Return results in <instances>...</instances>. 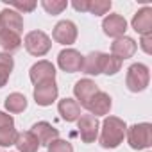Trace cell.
<instances>
[{"instance_id": "5b68a950", "label": "cell", "mask_w": 152, "mask_h": 152, "mask_svg": "<svg viewBox=\"0 0 152 152\" xmlns=\"http://www.w3.org/2000/svg\"><path fill=\"white\" fill-rule=\"evenodd\" d=\"M83 61H84V56H81V52H77L75 48H64L57 56L59 68L63 72H68V73L81 72L83 70Z\"/></svg>"}, {"instance_id": "9a60e30c", "label": "cell", "mask_w": 152, "mask_h": 152, "mask_svg": "<svg viewBox=\"0 0 152 152\" xmlns=\"http://www.w3.org/2000/svg\"><path fill=\"white\" fill-rule=\"evenodd\" d=\"M131 25H132V29H134L138 34H141V36L152 34V7H148V6L141 7V9L132 16Z\"/></svg>"}, {"instance_id": "7402d4cb", "label": "cell", "mask_w": 152, "mask_h": 152, "mask_svg": "<svg viewBox=\"0 0 152 152\" xmlns=\"http://www.w3.org/2000/svg\"><path fill=\"white\" fill-rule=\"evenodd\" d=\"M4 106L9 113H22L27 109V99L22 93H11V95H7Z\"/></svg>"}, {"instance_id": "f1b7e54d", "label": "cell", "mask_w": 152, "mask_h": 152, "mask_svg": "<svg viewBox=\"0 0 152 152\" xmlns=\"http://www.w3.org/2000/svg\"><path fill=\"white\" fill-rule=\"evenodd\" d=\"M140 47L145 54H152V34H145L140 39Z\"/></svg>"}, {"instance_id": "d4e9b609", "label": "cell", "mask_w": 152, "mask_h": 152, "mask_svg": "<svg viewBox=\"0 0 152 152\" xmlns=\"http://www.w3.org/2000/svg\"><path fill=\"white\" fill-rule=\"evenodd\" d=\"M122 59H118V57H115L113 54H106V61H104V68H102V73H106V75H115V73H118L120 72V68H122Z\"/></svg>"}, {"instance_id": "6da1fadb", "label": "cell", "mask_w": 152, "mask_h": 152, "mask_svg": "<svg viewBox=\"0 0 152 152\" xmlns=\"http://www.w3.org/2000/svg\"><path fill=\"white\" fill-rule=\"evenodd\" d=\"M127 132V125L118 116H106L102 122V132L99 138V143L102 148H116Z\"/></svg>"}, {"instance_id": "7a4b0ae2", "label": "cell", "mask_w": 152, "mask_h": 152, "mask_svg": "<svg viewBox=\"0 0 152 152\" xmlns=\"http://www.w3.org/2000/svg\"><path fill=\"white\" fill-rule=\"evenodd\" d=\"M150 83V72L148 66H145L143 63H134L127 68V75H125V86L129 91L132 93H140L143 90H147Z\"/></svg>"}, {"instance_id": "cb8c5ba5", "label": "cell", "mask_w": 152, "mask_h": 152, "mask_svg": "<svg viewBox=\"0 0 152 152\" xmlns=\"http://www.w3.org/2000/svg\"><path fill=\"white\" fill-rule=\"evenodd\" d=\"M41 7L48 15H61L68 7V2L66 0H41Z\"/></svg>"}, {"instance_id": "4fadbf2b", "label": "cell", "mask_w": 152, "mask_h": 152, "mask_svg": "<svg viewBox=\"0 0 152 152\" xmlns=\"http://www.w3.org/2000/svg\"><path fill=\"white\" fill-rule=\"evenodd\" d=\"M111 106H113L111 97H109L106 91H97V93L91 97V100L88 102L86 109L90 111V115H93V116L97 118V116L107 115V113L111 111Z\"/></svg>"}, {"instance_id": "7c38bea8", "label": "cell", "mask_w": 152, "mask_h": 152, "mask_svg": "<svg viewBox=\"0 0 152 152\" xmlns=\"http://www.w3.org/2000/svg\"><path fill=\"white\" fill-rule=\"evenodd\" d=\"M97 91H100V90H99V86L91 79H81V81L75 83V86H73V95H75V99H77V104L83 106V107L88 106V102L91 100V97Z\"/></svg>"}, {"instance_id": "3957f363", "label": "cell", "mask_w": 152, "mask_h": 152, "mask_svg": "<svg viewBox=\"0 0 152 152\" xmlns=\"http://www.w3.org/2000/svg\"><path fill=\"white\" fill-rule=\"evenodd\" d=\"M125 134H127V143L134 150H143L152 145V125L147 122L127 127Z\"/></svg>"}, {"instance_id": "52a82bcc", "label": "cell", "mask_w": 152, "mask_h": 152, "mask_svg": "<svg viewBox=\"0 0 152 152\" xmlns=\"http://www.w3.org/2000/svg\"><path fill=\"white\" fill-rule=\"evenodd\" d=\"M57 93L59 90H57L56 81H45L34 86V100L38 106H43V107L52 106V102L57 100Z\"/></svg>"}, {"instance_id": "ba28073f", "label": "cell", "mask_w": 152, "mask_h": 152, "mask_svg": "<svg viewBox=\"0 0 152 152\" xmlns=\"http://www.w3.org/2000/svg\"><path fill=\"white\" fill-rule=\"evenodd\" d=\"M29 77H31L34 86L41 84L45 81H56V66L50 61H38L31 66Z\"/></svg>"}, {"instance_id": "5bb4252c", "label": "cell", "mask_w": 152, "mask_h": 152, "mask_svg": "<svg viewBox=\"0 0 152 152\" xmlns=\"http://www.w3.org/2000/svg\"><path fill=\"white\" fill-rule=\"evenodd\" d=\"M136 48H138L136 41H134L132 38H129V36L116 38V39L111 43V54H113L115 57L122 59V61H124V59L132 57V56H134V52H136Z\"/></svg>"}, {"instance_id": "83f0119b", "label": "cell", "mask_w": 152, "mask_h": 152, "mask_svg": "<svg viewBox=\"0 0 152 152\" xmlns=\"http://www.w3.org/2000/svg\"><path fill=\"white\" fill-rule=\"evenodd\" d=\"M36 6H38V4L34 2V0H31V2H11V4H9V7L15 9V11H18L20 15H22V13H31V11H34Z\"/></svg>"}, {"instance_id": "603a6c76", "label": "cell", "mask_w": 152, "mask_h": 152, "mask_svg": "<svg viewBox=\"0 0 152 152\" xmlns=\"http://www.w3.org/2000/svg\"><path fill=\"white\" fill-rule=\"evenodd\" d=\"M109 9H111V0H90L88 2V13L93 16L107 15Z\"/></svg>"}, {"instance_id": "4316f807", "label": "cell", "mask_w": 152, "mask_h": 152, "mask_svg": "<svg viewBox=\"0 0 152 152\" xmlns=\"http://www.w3.org/2000/svg\"><path fill=\"white\" fill-rule=\"evenodd\" d=\"M47 150L48 152H73V147L66 141V140H54L47 145Z\"/></svg>"}, {"instance_id": "8fae6325", "label": "cell", "mask_w": 152, "mask_h": 152, "mask_svg": "<svg viewBox=\"0 0 152 152\" xmlns=\"http://www.w3.org/2000/svg\"><path fill=\"white\" fill-rule=\"evenodd\" d=\"M102 29H104V34L109 36V38H122L125 36V31H127V22L122 15H107L102 22Z\"/></svg>"}, {"instance_id": "44dd1931", "label": "cell", "mask_w": 152, "mask_h": 152, "mask_svg": "<svg viewBox=\"0 0 152 152\" xmlns=\"http://www.w3.org/2000/svg\"><path fill=\"white\" fill-rule=\"evenodd\" d=\"M13 68H15V59L11 57V54L0 52V88H4L7 84Z\"/></svg>"}, {"instance_id": "ac0fdd59", "label": "cell", "mask_w": 152, "mask_h": 152, "mask_svg": "<svg viewBox=\"0 0 152 152\" xmlns=\"http://www.w3.org/2000/svg\"><path fill=\"white\" fill-rule=\"evenodd\" d=\"M57 111H59L61 118L66 120V122H75V120L81 118V106L77 104V100H73V99H63V100H59Z\"/></svg>"}, {"instance_id": "484cf974", "label": "cell", "mask_w": 152, "mask_h": 152, "mask_svg": "<svg viewBox=\"0 0 152 152\" xmlns=\"http://www.w3.org/2000/svg\"><path fill=\"white\" fill-rule=\"evenodd\" d=\"M16 136H18V131L15 129V125L13 127H2V129H0V147L15 145Z\"/></svg>"}, {"instance_id": "2e32d148", "label": "cell", "mask_w": 152, "mask_h": 152, "mask_svg": "<svg viewBox=\"0 0 152 152\" xmlns=\"http://www.w3.org/2000/svg\"><path fill=\"white\" fill-rule=\"evenodd\" d=\"M31 132L39 141V147L41 145H48L50 141H54V140L59 138V131L52 124H48V122H38V124H34L32 129H31Z\"/></svg>"}, {"instance_id": "277c9868", "label": "cell", "mask_w": 152, "mask_h": 152, "mask_svg": "<svg viewBox=\"0 0 152 152\" xmlns=\"http://www.w3.org/2000/svg\"><path fill=\"white\" fill-rule=\"evenodd\" d=\"M23 45H25V50L31 56L43 57L50 50L52 41H50V38L43 31H31V32H27V36L23 39Z\"/></svg>"}, {"instance_id": "e0dca14e", "label": "cell", "mask_w": 152, "mask_h": 152, "mask_svg": "<svg viewBox=\"0 0 152 152\" xmlns=\"http://www.w3.org/2000/svg\"><path fill=\"white\" fill-rule=\"evenodd\" d=\"M104 61H106V54L104 52H90L84 61H83V72L88 73V75H99L102 73V68H104Z\"/></svg>"}, {"instance_id": "d6986e66", "label": "cell", "mask_w": 152, "mask_h": 152, "mask_svg": "<svg viewBox=\"0 0 152 152\" xmlns=\"http://www.w3.org/2000/svg\"><path fill=\"white\" fill-rule=\"evenodd\" d=\"M15 147L18 148V152H38L39 141L36 140V136L31 131H25V132H18Z\"/></svg>"}, {"instance_id": "f546056e", "label": "cell", "mask_w": 152, "mask_h": 152, "mask_svg": "<svg viewBox=\"0 0 152 152\" xmlns=\"http://www.w3.org/2000/svg\"><path fill=\"white\" fill-rule=\"evenodd\" d=\"M13 125H15L13 116L4 113V111H0V129H2V127H13Z\"/></svg>"}, {"instance_id": "ffe728a7", "label": "cell", "mask_w": 152, "mask_h": 152, "mask_svg": "<svg viewBox=\"0 0 152 152\" xmlns=\"http://www.w3.org/2000/svg\"><path fill=\"white\" fill-rule=\"evenodd\" d=\"M0 47L6 50V54L18 50V48L22 47V38H20V34L0 29Z\"/></svg>"}, {"instance_id": "30bf717a", "label": "cell", "mask_w": 152, "mask_h": 152, "mask_svg": "<svg viewBox=\"0 0 152 152\" xmlns=\"http://www.w3.org/2000/svg\"><path fill=\"white\" fill-rule=\"evenodd\" d=\"M0 29L22 34V31H23V18H22V15L18 11L11 9V7H4L2 11H0Z\"/></svg>"}, {"instance_id": "8992f818", "label": "cell", "mask_w": 152, "mask_h": 152, "mask_svg": "<svg viewBox=\"0 0 152 152\" xmlns=\"http://www.w3.org/2000/svg\"><path fill=\"white\" fill-rule=\"evenodd\" d=\"M52 38L56 43L61 45H72L77 39V27H75L73 22L70 20H61L56 23L54 31H52Z\"/></svg>"}, {"instance_id": "9c48e42d", "label": "cell", "mask_w": 152, "mask_h": 152, "mask_svg": "<svg viewBox=\"0 0 152 152\" xmlns=\"http://www.w3.org/2000/svg\"><path fill=\"white\" fill-rule=\"evenodd\" d=\"M77 127H79L81 140H83L84 143H93V141L99 138L100 124H99V120H97L93 115H83V116L77 120Z\"/></svg>"}, {"instance_id": "4dcf8cb0", "label": "cell", "mask_w": 152, "mask_h": 152, "mask_svg": "<svg viewBox=\"0 0 152 152\" xmlns=\"http://www.w3.org/2000/svg\"><path fill=\"white\" fill-rule=\"evenodd\" d=\"M88 2H90V0H73V2H72V7H73L75 11L88 13Z\"/></svg>"}]
</instances>
